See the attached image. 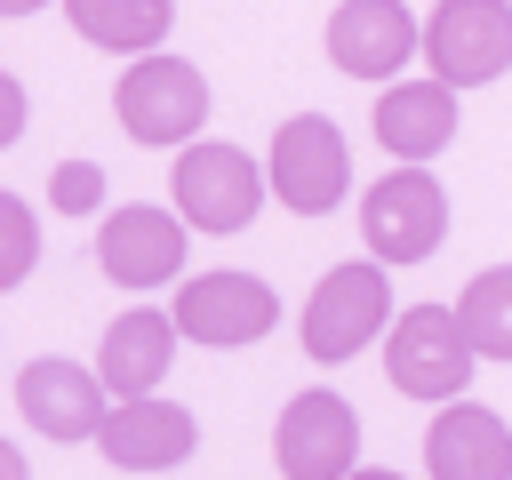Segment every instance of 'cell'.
Listing matches in <instances>:
<instances>
[{
    "label": "cell",
    "mask_w": 512,
    "mask_h": 480,
    "mask_svg": "<svg viewBox=\"0 0 512 480\" xmlns=\"http://www.w3.org/2000/svg\"><path fill=\"white\" fill-rule=\"evenodd\" d=\"M392 320H400V312H392V272H384V264H368V256L328 264V272L312 280V296H304V352H312L320 368H344V360H360Z\"/></svg>",
    "instance_id": "obj_2"
},
{
    "label": "cell",
    "mask_w": 512,
    "mask_h": 480,
    "mask_svg": "<svg viewBox=\"0 0 512 480\" xmlns=\"http://www.w3.org/2000/svg\"><path fill=\"white\" fill-rule=\"evenodd\" d=\"M16 408H24V424H32L40 440L72 448V440H96V432H104L112 392H104V376H96L88 360L40 352V360H24V368H16Z\"/></svg>",
    "instance_id": "obj_11"
},
{
    "label": "cell",
    "mask_w": 512,
    "mask_h": 480,
    "mask_svg": "<svg viewBox=\"0 0 512 480\" xmlns=\"http://www.w3.org/2000/svg\"><path fill=\"white\" fill-rule=\"evenodd\" d=\"M424 472L432 480H512V432L496 408L456 400L424 424Z\"/></svg>",
    "instance_id": "obj_15"
},
{
    "label": "cell",
    "mask_w": 512,
    "mask_h": 480,
    "mask_svg": "<svg viewBox=\"0 0 512 480\" xmlns=\"http://www.w3.org/2000/svg\"><path fill=\"white\" fill-rule=\"evenodd\" d=\"M352 480H400V472H384V464H360V472H352Z\"/></svg>",
    "instance_id": "obj_23"
},
{
    "label": "cell",
    "mask_w": 512,
    "mask_h": 480,
    "mask_svg": "<svg viewBox=\"0 0 512 480\" xmlns=\"http://www.w3.org/2000/svg\"><path fill=\"white\" fill-rule=\"evenodd\" d=\"M96 272L112 288H184V216L152 200H120L96 224Z\"/></svg>",
    "instance_id": "obj_9"
},
{
    "label": "cell",
    "mask_w": 512,
    "mask_h": 480,
    "mask_svg": "<svg viewBox=\"0 0 512 480\" xmlns=\"http://www.w3.org/2000/svg\"><path fill=\"white\" fill-rule=\"evenodd\" d=\"M24 120H32V96H24V80H16L8 64H0V152H8L16 136H24Z\"/></svg>",
    "instance_id": "obj_21"
},
{
    "label": "cell",
    "mask_w": 512,
    "mask_h": 480,
    "mask_svg": "<svg viewBox=\"0 0 512 480\" xmlns=\"http://www.w3.org/2000/svg\"><path fill=\"white\" fill-rule=\"evenodd\" d=\"M192 448H200V416H192L184 400H128V408H112L104 432H96V456H104L112 472H168V464H184Z\"/></svg>",
    "instance_id": "obj_14"
},
{
    "label": "cell",
    "mask_w": 512,
    "mask_h": 480,
    "mask_svg": "<svg viewBox=\"0 0 512 480\" xmlns=\"http://www.w3.org/2000/svg\"><path fill=\"white\" fill-rule=\"evenodd\" d=\"M48 208L56 216H96L104 208V168L96 160H56L48 168Z\"/></svg>",
    "instance_id": "obj_20"
},
{
    "label": "cell",
    "mask_w": 512,
    "mask_h": 480,
    "mask_svg": "<svg viewBox=\"0 0 512 480\" xmlns=\"http://www.w3.org/2000/svg\"><path fill=\"white\" fill-rule=\"evenodd\" d=\"M0 480H32V464H24V448H16V440H0Z\"/></svg>",
    "instance_id": "obj_22"
},
{
    "label": "cell",
    "mask_w": 512,
    "mask_h": 480,
    "mask_svg": "<svg viewBox=\"0 0 512 480\" xmlns=\"http://www.w3.org/2000/svg\"><path fill=\"white\" fill-rule=\"evenodd\" d=\"M456 320H464V336H472L480 360H512V264L472 272L464 296H456Z\"/></svg>",
    "instance_id": "obj_18"
},
{
    "label": "cell",
    "mask_w": 512,
    "mask_h": 480,
    "mask_svg": "<svg viewBox=\"0 0 512 480\" xmlns=\"http://www.w3.org/2000/svg\"><path fill=\"white\" fill-rule=\"evenodd\" d=\"M360 240L368 264H424L448 240V192L432 168H392L360 192Z\"/></svg>",
    "instance_id": "obj_6"
},
{
    "label": "cell",
    "mask_w": 512,
    "mask_h": 480,
    "mask_svg": "<svg viewBox=\"0 0 512 480\" xmlns=\"http://www.w3.org/2000/svg\"><path fill=\"white\" fill-rule=\"evenodd\" d=\"M112 120L128 144H152V152H192L200 128H208V72L192 56H136L120 80H112Z\"/></svg>",
    "instance_id": "obj_1"
},
{
    "label": "cell",
    "mask_w": 512,
    "mask_h": 480,
    "mask_svg": "<svg viewBox=\"0 0 512 480\" xmlns=\"http://www.w3.org/2000/svg\"><path fill=\"white\" fill-rule=\"evenodd\" d=\"M168 320H176V336H184V344L240 352V344L272 336L280 296H272V280H264V272H232V264H224V272H192V280L176 288Z\"/></svg>",
    "instance_id": "obj_7"
},
{
    "label": "cell",
    "mask_w": 512,
    "mask_h": 480,
    "mask_svg": "<svg viewBox=\"0 0 512 480\" xmlns=\"http://www.w3.org/2000/svg\"><path fill=\"white\" fill-rule=\"evenodd\" d=\"M264 184L280 208L296 216H328L344 192H352V144L328 112H288L272 128V152H264Z\"/></svg>",
    "instance_id": "obj_5"
},
{
    "label": "cell",
    "mask_w": 512,
    "mask_h": 480,
    "mask_svg": "<svg viewBox=\"0 0 512 480\" xmlns=\"http://www.w3.org/2000/svg\"><path fill=\"white\" fill-rule=\"evenodd\" d=\"M472 360H480V352H472L456 304H408V312L392 320V336H384V376H392V392H408V400L456 408L464 384H472Z\"/></svg>",
    "instance_id": "obj_4"
},
{
    "label": "cell",
    "mask_w": 512,
    "mask_h": 480,
    "mask_svg": "<svg viewBox=\"0 0 512 480\" xmlns=\"http://www.w3.org/2000/svg\"><path fill=\"white\" fill-rule=\"evenodd\" d=\"M376 144L400 160V168H424L456 144V88L440 80H392L376 96Z\"/></svg>",
    "instance_id": "obj_16"
},
{
    "label": "cell",
    "mask_w": 512,
    "mask_h": 480,
    "mask_svg": "<svg viewBox=\"0 0 512 480\" xmlns=\"http://www.w3.org/2000/svg\"><path fill=\"white\" fill-rule=\"evenodd\" d=\"M32 264H40V216H32L16 192H0V296L24 288Z\"/></svg>",
    "instance_id": "obj_19"
},
{
    "label": "cell",
    "mask_w": 512,
    "mask_h": 480,
    "mask_svg": "<svg viewBox=\"0 0 512 480\" xmlns=\"http://www.w3.org/2000/svg\"><path fill=\"white\" fill-rule=\"evenodd\" d=\"M168 360H176V320H168L160 304H128V312L96 336V376H104L112 408H128V400H160Z\"/></svg>",
    "instance_id": "obj_13"
},
{
    "label": "cell",
    "mask_w": 512,
    "mask_h": 480,
    "mask_svg": "<svg viewBox=\"0 0 512 480\" xmlns=\"http://www.w3.org/2000/svg\"><path fill=\"white\" fill-rule=\"evenodd\" d=\"M264 168L248 160V144H216L200 136L192 152H176L168 168V200L184 216V232H248L256 208H264Z\"/></svg>",
    "instance_id": "obj_3"
},
{
    "label": "cell",
    "mask_w": 512,
    "mask_h": 480,
    "mask_svg": "<svg viewBox=\"0 0 512 480\" xmlns=\"http://www.w3.org/2000/svg\"><path fill=\"white\" fill-rule=\"evenodd\" d=\"M64 24L88 40V48H112V56H160L168 24H176V0H64Z\"/></svg>",
    "instance_id": "obj_17"
},
{
    "label": "cell",
    "mask_w": 512,
    "mask_h": 480,
    "mask_svg": "<svg viewBox=\"0 0 512 480\" xmlns=\"http://www.w3.org/2000/svg\"><path fill=\"white\" fill-rule=\"evenodd\" d=\"M424 64L440 88H480L512 72V0H440L424 8Z\"/></svg>",
    "instance_id": "obj_8"
},
{
    "label": "cell",
    "mask_w": 512,
    "mask_h": 480,
    "mask_svg": "<svg viewBox=\"0 0 512 480\" xmlns=\"http://www.w3.org/2000/svg\"><path fill=\"white\" fill-rule=\"evenodd\" d=\"M280 480H352L360 472V416L344 392H296L272 424Z\"/></svg>",
    "instance_id": "obj_10"
},
{
    "label": "cell",
    "mask_w": 512,
    "mask_h": 480,
    "mask_svg": "<svg viewBox=\"0 0 512 480\" xmlns=\"http://www.w3.org/2000/svg\"><path fill=\"white\" fill-rule=\"evenodd\" d=\"M424 48V16L400 0H344L328 8V64L352 80H392Z\"/></svg>",
    "instance_id": "obj_12"
}]
</instances>
